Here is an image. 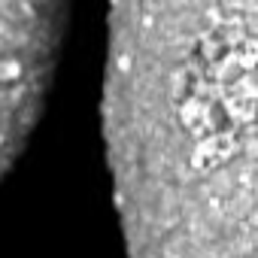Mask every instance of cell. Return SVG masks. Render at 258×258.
I'll return each instance as SVG.
<instances>
[{"mask_svg":"<svg viewBox=\"0 0 258 258\" xmlns=\"http://www.w3.org/2000/svg\"><path fill=\"white\" fill-rule=\"evenodd\" d=\"M61 28L64 0H0V176L37 124Z\"/></svg>","mask_w":258,"mask_h":258,"instance_id":"2","label":"cell"},{"mask_svg":"<svg viewBox=\"0 0 258 258\" xmlns=\"http://www.w3.org/2000/svg\"><path fill=\"white\" fill-rule=\"evenodd\" d=\"M103 118L131 258H255V0H115Z\"/></svg>","mask_w":258,"mask_h":258,"instance_id":"1","label":"cell"}]
</instances>
